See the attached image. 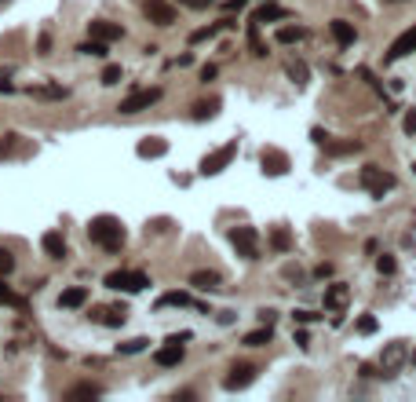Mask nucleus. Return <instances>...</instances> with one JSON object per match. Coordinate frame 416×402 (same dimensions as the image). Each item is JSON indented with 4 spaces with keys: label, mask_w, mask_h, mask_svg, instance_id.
I'll list each match as a JSON object with an SVG mask.
<instances>
[{
    "label": "nucleus",
    "mask_w": 416,
    "mask_h": 402,
    "mask_svg": "<svg viewBox=\"0 0 416 402\" xmlns=\"http://www.w3.org/2000/svg\"><path fill=\"white\" fill-rule=\"evenodd\" d=\"M41 245H44V253H48L51 260H62V256H66V238H62L59 231H48V234L41 238Z\"/></svg>",
    "instance_id": "obj_13"
},
{
    "label": "nucleus",
    "mask_w": 416,
    "mask_h": 402,
    "mask_svg": "<svg viewBox=\"0 0 416 402\" xmlns=\"http://www.w3.org/2000/svg\"><path fill=\"white\" fill-rule=\"evenodd\" d=\"M245 344H248V348H263V344H270V326L248 333V336H245Z\"/></svg>",
    "instance_id": "obj_26"
},
{
    "label": "nucleus",
    "mask_w": 416,
    "mask_h": 402,
    "mask_svg": "<svg viewBox=\"0 0 416 402\" xmlns=\"http://www.w3.org/2000/svg\"><path fill=\"white\" fill-rule=\"evenodd\" d=\"M343 303H347V286H343V282L329 286V293H325V307H333V311H336V307H343Z\"/></svg>",
    "instance_id": "obj_21"
},
{
    "label": "nucleus",
    "mask_w": 416,
    "mask_h": 402,
    "mask_svg": "<svg viewBox=\"0 0 416 402\" xmlns=\"http://www.w3.org/2000/svg\"><path fill=\"white\" fill-rule=\"evenodd\" d=\"M88 34L95 37V41H121L124 37V29L117 26V22H106V19H95V22H88Z\"/></svg>",
    "instance_id": "obj_11"
},
{
    "label": "nucleus",
    "mask_w": 416,
    "mask_h": 402,
    "mask_svg": "<svg viewBox=\"0 0 416 402\" xmlns=\"http://www.w3.org/2000/svg\"><path fill=\"white\" fill-rule=\"evenodd\" d=\"M37 48H41V55H48V48H51V37H48V34H44V37H41V41H37Z\"/></svg>",
    "instance_id": "obj_42"
},
{
    "label": "nucleus",
    "mask_w": 416,
    "mask_h": 402,
    "mask_svg": "<svg viewBox=\"0 0 416 402\" xmlns=\"http://www.w3.org/2000/svg\"><path fill=\"white\" fill-rule=\"evenodd\" d=\"M314 318H318L314 311H296V322H314Z\"/></svg>",
    "instance_id": "obj_43"
},
{
    "label": "nucleus",
    "mask_w": 416,
    "mask_h": 402,
    "mask_svg": "<svg viewBox=\"0 0 416 402\" xmlns=\"http://www.w3.org/2000/svg\"><path fill=\"white\" fill-rule=\"evenodd\" d=\"M0 303H22V300H19V296H15V293L4 286V282H0Z\"/></svg>",
    "instance_id": "obj_36"
},
{
    "label": "nucleus",
    "mask_w": 416,
    "mask_h": 402,
    "mask_svg": "<svg viewBox=\"0 0 416 402\" xmlns=\"http://www.w3.org/2000/svg\"><path fill=\"white\" fill-rule=\"evenodd\" d=\"M303 37H307L303 26H281V29H278V41H281V44H296V41H303Z\"/></svg>",
    "instance_id": "obj_22"
},
{
    "label": "nucleus",
    "mask_w": 416,
    "mask_h": 402,
    "mask_svg": "<svg viewBox=\"0 0 416 402\" xmlns=\"http://www.w3.org/2000/svg\"><path fill=\"white\" fill-rule=\"evenodd\" d=\"M260 161H263V172L267 176H285V172H289V154L278 150V146H263Z\"/></svg>",
    "instance_id": "obj_9"
},
{
    "label": "nucleus",
    "mask_w": 416,
    "mask_h": 402,
    "mask_svg": "<svg viewBox=\"0 0 416 402\" xmlns=\"http://www.w3.org/2000/svg\"><path fill=\"white\" fill-rule=\"evenodd\" d=\"M285 15H289L285 8H274V4H267V8H260V11L252 15V22H278V19H285Z\"/></svg>",
    "instance_id": "obj_23"
},
{
    "label": "nucleus",
    "mask_w": 416,
    "mask_h": 402,
    "mask_svg": "<svg viewBox=\"0 0 416 402\" xmlns=\"http://www.w3.org/2000/svg\"><path fill=\"white\" fill-rule=\"evenodd\" d=\"M329 154H355V150H362V143L358 139H347V143H333L329 136H325V143H322Z\"/></svg>",
    "instance_id": "obj_24"
},
{
    "label": "nucleus",
    "mask_w": 416,
    "mask_h": 402,
    "mask_svg": "<svg viewBox=\"0 0 416 402\" xmlns=\"http://www.w3.org/2000/svg\"><path fill=\"white\" fill-rule=\"evenodd\" d=\"M358 183H362V187H365L372 198H383L387 191H395V176H391V172H383L380 165H365L362 176H358Z\"/></svg>",
    "instance_id": "obj_2"
},
{
    "label": "nucleus",
    "mask_w": 416,
    "mask_h": 402,
    "mask_svg": "<svg viewBox=\"0 0 416 402\" xmlns=\"http://www.w3.org/2000/svg\"><path fill=\"white\" fill-rule=\"evenodd\" d=\"M190 286L212 293V289H219V286H223V278H219L215 271H194V274H190Z\"/></svg>",
    "instance_id": "obj_14"
},
{
    "label": "nucleus",
    "mask_w": 416,
    "mask_h": 402,
    "mask_svg": "<svg viewBox=\"0 0 416 402\" xmlns=\"http://www.w3.org/2000/svg\"><path fill=\"white\" fill-rule=\"evenodd\" d=\"M405 132H409V136L416 132V110H412V114H405Z\"/></svg>",
    "instance_id": "obj_40"
},
{
    "label": "nucleus",
    "mask_w": 416,
    "mask_h": 402,
    "mask_svg": "<svg viewBox=\"0 0 416 402\" xmlns=\"http://www.w3.org/2000/svg\"><path fill=\"white\" fill-rule=\"evenodd\" d=\"M157 99H161V88H143V91H132L128 99H121V114H139V110H150Z\"/></svg>",
    "instance_id": "obj_6"
},
{
    "label": "nucleus",
    "mask_w": 416,
    "mask_h": 402,
    "mask_svg": "<svg viewBox=\"0 0 416 402\" xmlns=\"http://www.w3.org/2000/svg\"><path fill=\"white\" fill-rule=\"evenodd\" d=\"M99 81H103V84H117V81H121V66H117V63H110V66L103 70V77H99Z\"/></svg>",
    "instance_id": "obj_32"
},
{
    "label": "nucleus",
    "mask_w": 416,
    "mask_h": 402,
    "mask_svg": "<svg viewBox=\"0 0 416 402\" xmlns=\"http://www.w3.org/2000/svg\"><path fill=\"white\" fill-rule=\"evenodd\" d=\"M150 286V278L143 271H110L106 274V289H117V293H139Z\"/></svg>",
    "instance_id": "obj_3"
},
{
    "label": "nucleus",
    "mask_w": 416,
    "mask_h": 402,
    "mask_svg": "<svg viewBox=\"0 0 416 402\" xmlns=\"http://www.w3.org/2000/svg\"><path fill=\"white\" fill-rule=\"evenodd\" d=\"M255 373H260V366H252V362H238V366H230V373H227V381H223V388H227V391L248 388V384L255 381Z\"/></svg>",
    "instance_id": "obj_7"
},
{
    "label": "nucleus",
    "mask_w": 416,
    "mask_h": 402,
    "mask_svg": "<svg viewBox=\"0 0 416 402\" xmlns=\"http://www.w3.org/2000/svg\"><path fill=\"white\" fill-rule=\"evenodd\" d=\"M376 267H380V274H395V256H380Z\"/></svg>",
    "instance_id": "obj_34"
},
{
    "label": "nucleus",
    "mask_w": 416,
    "mask_h": 402,
    "mask_svg": "<svg viewBox=\"0 0 416 402\" xmlns=\"http://www.w3.org/2000/svg\"><path fill=\"white\" fill-rule=\"evenodd\" d=\"M168 303L186 307V303H190V296H186V293H165V296H161V307H168Z\"/></svg>",
    "instance_id": "obj_33"
},
{
    "label": "nucleus",
    "mask_w": 416,
    "mask_h": 402,
    "mask_svg": "<svg viewBox=\"0 0 416 402\" xmlns=\"http://www.w3.org/2000/svg\"><path fill=\"white\" fill-rule=\"evenodd\" d=\"M270 249H274V253H289V249H293L289 227H274V231H270Z\"/></svg>",
    "instance_id": "obj_18"
},
{
    "label": "nucleus",
    "mask_w": 416,
    "mask_h": 402,
    "mask_svg": "<svg viewBox=\"0 0 416 402\" xmlns=\"http://www.w3.org/2000/svg\"><path fill=\"white\" fill-rule=\"evenodd\" d=\"M248 4V0H227V4H223V8H227V11H241Z\"/></svg>",
    "instance_id": "obj_41"
},
{
    "label": "nucleus",
    "mask_w": 416,
    "mask_h": 402,
    "mask_svg": "<svg viewBox=\"0 0 416 402\" xmlns=\"http://www.w3.org/2000/svg\"><path fill=\"white\" fill-rule=\"evenodd\" d=\"M215 74H219V70H215V66H212V63H208V66H201V81H205V84H208V81H212V77H215Z\"/></svg>",
    "instance_id": "obj_39"
},
{
    "label": "nucleus",
    "mask_w": 416,
    "mask_h": 402,
    "mask_svg": "<svg viewBox=\"0 0 416 402\" xmlns=\"http://www.w3.org/2000/svg\"><path fill=\"white\" fill-rule=\"evenodd\" d=\"M215 110H219V103H215V99H208V103H198V106H194V121H205V117H212Z\"/></svg>",
    "instance_id": "obj_28"
},
{
    "label": "nucleus",
    "mask_w": 416,
    "mask_h": 402,
    "mask_svg": "<svg viewBox=\"0 0 416 402\" xmlns=\"http://www.w3.org/2000/svg\"><path fill=\"white\" fill-rule=\"evenodd\" d=\"M402 362H405V348H402V344H391L387 355H383V373H395Z\"/></svg>",
    "instance_id": "obj_19"
},
{
    "label": "nucleus",
    "mask_w": 416,
    "mask_h": 402,
    "mask_svg": "<svg viewBox=\"0 0 416 402\" xmlns=\"http://www.w3.org/2000/svg\"><path fill=\"white\" fill-rule=\"evenodd\" d=\"M15 271V256L4 249V245H0V278H4V274H11Z\"/></svg>",
    "instance_id": "obj_31"
},
{
    "label": "nucleus",
    "mask_w": 416,
    "mask_h": 402,
    "mask_svg": "<svg viewBox=\"0 0 416 402\" xmlns=\"http://www.w3.org/2000/svg\"><path fill=\"white\" fill-rule=\"evenodd\" d=\"M179 4H186V8H194V11H201V8H208V4H215V0H179Z\"/></svg>",
    "instance_id": "obj_37"
},
{
    "label": "nucleus",
    "mask_w": 416,
    "mask_h": 402,
    "mask_svg": "<svg viewBox=\"0 0 416 402\" xmlns=\"http://www.w3.org/2000/svg\"><path fill=\"white\" fill-rule=\"evenodd\" d=\"M95 322H103V326H124V318H128V311L124 307H95V315H91Z\"/></svg>",
    "instance_id": "obj_15"
},
{
    "label": "nucleus",
    "mask_w": 416,
    "mask_h": 402,
    "mask_svg": "<svg viewBox=\"0 0 416 402\" xmlns=\"http://www.w3.org/2000/svg\"><path fill=\"white\" fill-rule=\"evenodd\" d=\"M409 51H416V26L412 29H405V34L391 44V51H387V63H395V59H402V55H409Z\"/></svg>",
    "instance_id": "obj_12"
},
{
    "label": "nucleus",
    "mask_w": 416,
    "mask_h": 402,
    "mask_svg": "<svg viewBox=\"0 0 416 402\" xmlns=\"http://www.w3.org/2000/svg\"><path fill=\"white\" fill-rule=\"evenodd\" d=\"M289 74H293L296 81H307V66H303V63H293V66H289Z\"/></svg>",
    "instance_id": "obj_38"
},
{
    "label": "nucleus",
    "mask_w": 416,
    "mask_h": 402,
    "mask_svg": "<svg viewBox=\"0 0 416 402\" xmlns=\"http://www.w3.org/2000/svg\"><path fill=\"white\" fill-rule=\"evenodd\" d=\"M234 154H238V143H227V146H219V150H212L208 158L201 161V176H219L223 169H227L230 161H234Z\"/></svg>",
    "instance_id": "obj_5"
},
{
    "label": "nucleus",
    "mask_w": 416,
    "mask_h": 402,
    "mask_svg": "<svg viewBox=\"0 0 416 402\" xmlns=\"http://www.w3.org/2000/svg\"><path fill=\"white\" fill-rule=\"evenodd\" d=\"M143 11H146V19H150L153 26H172V22H176V8L168 4V0H146Z\"/></svg>",
    "instance_id": "obj_10"
},
{
    "label": "nucleus",
    "mask_w": 416,
    "mask_h": 402,
    "mask_svg": "<svg viewBox=\"0 0 416 402\" xmlns=\"http://www.w3.org/2000/svg\"><path fill=\"white\" fill-rule=\"evenodd\" d=\"M84 300H88V289L84 286H73V289H66V293L59 296V307H81Z\"/></svg>",
    "instance_id": "obj_20"
},
{
    "label": "nucleus",
    "mask_w": 416,
    "mask_h": 402,
    "mask_svg": "<svg viewBox=\"0 0 416 402\" xmlns=\"http://www.w3.org/2000/svg\"><path fill=\"white\" fill-rule=\"evenodd\" d=\"M248 48H252L255 59H263V55H267V48H263V41H260V22H252V26H248Z\"/></svg>",
    "instance_id": "obj_25"
},
{
    "label": "nucleus",
    "mask_w": 416,
    "mask_h": 402,
    "mask_svg": "<svg viewBox=\"0 0 416 402\" xmlns=\"http://www.w3.org/2000/svg\"><path fill=\"white\" fill-rule=\"evenodd\" d=\"M136 150H139V158H165V154H168V143L157 139V136H150V139H143Z\"/></svg>",
    "instance_id": "obj_16"
},
{
    "label": "nucleus",
    "mask_w": 416,
    "mask_h": 402,
    "mask_svg": "<svg viewBox=\"0 0 416 402\" xmlns=\"http://www.w3.org/2000/svg\"><path fill=\"white\" fill-rule=\"evenodd\" d=\"M99 395V388L95 384H77V388H70V398H95Z\"/></svg>",
    "instance_id": "obj_29"
},
{
    "label": "nucleus",
    "mask_w": 416,
    "mask_h": 402,
    "mask_svg": "<svg viewBox=\"0 0 416 402\" xmlns=\"http://www.w3.org/2000/svg\"><path fill=\"white\" fill-rule=\"evenodd\" d=\"M412 172H416V165H412Z\"/></svg>",
    "instance_id": "obj_45"
},
{
    "label": "nucleus",
    "mask_w": 416,
    "mask_h": 402,
    "mask_svg": "<svg viewBox=\"0 0 416 402\" xmlns=\"http://www.w3.org/2000/svg\"><path fill=\"white\" fill-rule=\"evenodd\" d=\"M383 4H402V0H383Z\"/></svg>",
    "instance_id": "obj_44"
},
{
    "label": "nucleus",
    "mask_w": 416,
    "mask_h": 402,
    "mask_svg": "<svg viewBox=\"0 0 416 402\" xmlns=\"http://www.w3.org/2000/svg\"><path fill=\"white\" fill-rule=\"evenodd\" d=\"M77 51H81V55H95V59H103V55H106V41H95V37H91V41H84Z\"/></svg>",
    "instance_id": "obj_27"
},
{
    "label": "nucleus",
    "mask_w": 416,
    "mask_h": 402,
    "mask_svg": "<svg viewBox=\"0 0 416 402\" xmlns=\"http://www.w3.org/2000/svg\"><path fill=\"white\" fill-rule=\"evenodd\" d=\"M88 238L95 245H103L106 253H117L124 245V227H121L117 216H95V220L88 223Z\"/></svg>",
    "instance_id": "obj_1"
},
{
    "label": "nucleus",
    "mask_w": 416,
    "mask_h": 402,
    "mask_svg": "<svg viewBox=\"0 0 416 402\" xmlns=\"http://www.w3.org/2000/svg\"><path fill=\"white\" fill-rule=\"evenodd\" d=\"M230 241H234L238 256L260 260V234H255V227H234V231H230Z\"/></svg>",
    "instance_id": "obj_4"
},
{
    "label": "nucleus",
    "mask_w": 416,
    "mask_h": 402,
    "mask_svg": "<svg viewBox=\"0 0 416 402\" xmlns=\"http://www.w3.org/2000/svg\"><path fill=\"white\" fill-rule=\"evenodd\" d=\"M146 344H150V340H143V336H136V340H128V344H121L117 351H121V355H136V351H143Z\"/></svg>",
    "instance_id": "obj_30"
},
{
    "label": "nucleus",
    "mask_w": 416,
    "mask_h": 402,
    "mask_svg": "<svg viewBox=\"0 0 416 402\" xmlns=\"http://www.w3.org/2000/svg\"><path fill=\"white\" fill-rule=\"evenodd\" d=\"M358 333H365V336H369V333H376V318H372V315L358 318Z\"/></svg>",
    "instance_id": "obj_35"
},
{
    "label": "nucleus",
    "mask_w": 416,
    "mask_h": 402,
    "mask_svg": "<svg viewBox=\"0 0 416 402\" xmlns=\"http://www.w3.org/2000/svg\"><path fill=\"white\" fill-rule=\"evenodd\" d=\"M183 340H186V336H168L165 348L153 351V362L165 366V369H168V366H179V362H183Z\"/></svg>",
    "instance_id": "obj_8"
},
{
    "label": "nucleus",
    "mask_w": 416,
    "mask_h": 402,
    "mask_svg": "<svg viewBox=\"0 0 416 402\" xmlns=\"http://www.w3.org/2000/svg\"><path fill=\"white\" fill-rule=\"evenodd\" d=\"M329 34L336 37V44H355V26H350V22H343V19H336L333 26H329Z\"/></svg>",
    "instance_id": "obj_17"
}]
</instances>
